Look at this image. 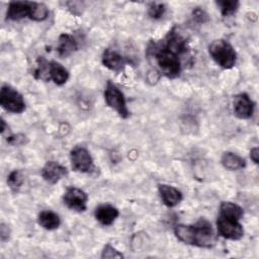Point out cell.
I'll use <instances>...</instances> for the list:
<instances>
[{
    "mask_svg": "<svg viewBox=\"0 0 259 259\" xmlns=\"http://www.w3.org/2000/svg\"><path fill=\"white\" fill-rule=\"evenodd\" d=\"M189 50L186 36L179 27L173 26L159 41H151L147 49V55L154 59L159 72L169 78H177L182 70L181 58Z\"/></svg>",
    "mask_w": 259,
    "mask_h": 259,
    "instance_id": "obj_1",
    "label": "cell"
},
{
    "mask_svg": "<svg viewBox=\"0 0 259 259\" xmlns=\"http://www.w3.org/2000/svg\"><path fill=\"white\" fill-rule=\"evenodd\" d=\"M212 60L223 69H232L237 62V53L233 46L225 39H215L208 46Z\"/></svg>",
    "mask_w": 259,
    "mask_h": 259,
    "instance_id": "obj_2",
    "label": "cell"
},
{
    "mask_svg": "<svg viewBox=\"0 0 259 259\" xmlns=\"http://www.w3.org/2000/svg\"><path fill=\"white\" fill-rule=\"evenodd\" d=\"M104 99L106 104L115 110L121 118H127L130 116V110L127 109L123 93L111 81L106 83L104 89Z\"/></svg>",
    "mask_w": 259,
    "mask_h": 259,
    "instance_id": "obj_3",
    "label": "cell"
},
{
    "mask_svg": "<svg viewBox=\"0 0 259 259\" xmlns=\"http://www.w3.org/2000/svg\"><path fill=\"white\" fill-rule=\"evenodd\" d=\"M0 104L5 110L12 113H21L25 110V102L22 95L10 85L1 87Z\"/></svg>",
    "mask_w": 259,
    "mask_h": 259,
    "instance_id": "obj_4",
    "label": "cell"
},
{
    "mask_svg": "<svg viewBox=\"0 0 259 259\" xmlns=\"http://www.w3.org/2000/svg\"><path fill=\"white\" fill-rule=\"evenodd\" d=\"M194 243L193 246L200 248H211L217 242V236L211 224L204 218L199 219L193 225Z\"/></svg>",
    "mask_w": 259,
    "mask_h": 259,
    "instance_id": "obj_5",
    "label": "cell"
},
{
    "mask_svg": "<svg viewBox=\"0 0 259 259\" xmlns=\"http://www.w3.org/2000/svg\"><path fill=\"white\" fill-rule=\"evenodd\" d=\"M217 229L221 237L228 240H240L244 236L243 226L240 224L239 220L228 218L219 214L217 220Z\"/></svg>",
    "mask_w": 259,
    "mask_h": 259,
    "instance_id": "obj_6",
    "label": "cell"
},
{
    "mask_svg": "<svg viewBox=\"0 0 259 259\" xmlns=\"http://www.w3.org/2000/svg\"><path fill=\"white\" fill-rule=\"evenodd\" d=\"M71 165L74 171L80 173H90L94 170V162L90 152L82 147L76 146L70 152Z\"/></svg>",
    "mask_w": 259,
    "mask_h": 259,
    "instance_id": "obj_7",
    "label": "cell"
},
{
    "mask_svg": "<svg viewBox=\"0 0 259 259\" xmlns=\"http://www.w3.org/2000/svg\"><path fill=\"white\" fill-rule=\"evenodd\" d=\"M63 201L66 206L75 211H84L87 207L88 195L87 193L78 188L71 186L67 188L66 192L63 195Z\"/></svg>",
    "mask_w": 259,
    "mask_h": 259,
    "instance_id": "obj_8",
    "label": "cell"
},
{
    "mask_svg": "<svg viewBox=\"0 0 259 259\" xmlns=\"http://www.w3.org/2000/svg\"><path fill=\"white\" fill-rule=\"evenodd\" d=\"M234 114L240 119H248L253 115L255 103L247 93H239L233 101Z\"/></svg>",
    "mask_w": 259,
    "mask_h": 259,
    "instance_id": "obj_9",
    "label": "cell"
},
{
    "mask_svg": "<svg viewBox=\"0 0 259 259\" xmlns=\"http://www.w3.org/2000/svg\"><path fill=\"white\" fill-rule=\"evenodd\" d=\"M40 174L47 182L55 184L68 175V170L65 166L56 161H48L41 168Z\"/></svg>",
    "mask_w": 259,
    "mask_h": 259,
    "instance_id": "obj_10",
    "label": "cell"
},
{
    "mask_svg": "<svg viewBox=\"0 0 259 259\" xmlns=\"http://www.w3.org/2000/svg\"><path fill=\"white\" fill-rule=\"evenodd\" d=\"M101 61L104 67L116 73H120L121 71H123L126 65L125 59L119 53L111 49H105L103 51Z\"/></svg>",
    "mask_w": 259,
    "mask_h": 259,
    "instance_id": "obj_11",
    "label": "cell"
},
{
    "mask_svg": "<svg viewBox=\"0 0 259 259\" xmlns=\"http://www.w3.org/2000/svg\"><path fill=\"white\" fill-rule=\"evenodd\" d=\"M30 1H11L8 4L6 19L16 21L24 17H29L31 9Z\"/></svg>",
    "mask_w": 259,
    "mask_h": 259,
    "instance_id": "obj_12",
    "label": "cell"
},
{
    "mask_svg": "<svg viewBox=\"0 0 259 259\" xmlns=\"http://www.w3.org/2000/svg\"><path fill=\"white\" fill-rule=\"evenodd\" d=\"M158 190L163 203L168 207L179 204L183 198L182 192L176 187L168 184H158Z\"/></svg>",
    "mask_w": 259,
    "mask_h": 259,
    "instance_id": "obj_13",
    "label": "cell"
},
{
    "mask_svg": "<svg viewBox=\"0 0 259 259\" xmlns=\"http://www.w3.org/2000/svg\"><path fill=\"white\" fill-rule=\"evenodd\" d=\"M119 215L118 209L108 203L101 204L95 208L94 217L103 226H110Z\"/></svg>",
    "mask_w": 259,
    "mask_h": 259,
    "instance_id": "obj_14",
    "label": "cell"
},
{
    "mask_svg": "<svg viewBox=\"0 0 259 259\" xmlns=\"http://www.w3.org/2000/svg\"><path fill=\"white\" fill-rule=\"evenodd\" d=\"M68 70L62 66L60 63L51 61L49 62V70H48V81L52 80L55 84L62 86L69 79Z\"/></svg>",
    "mask_w": 259,
    "mask_h": 259,
    "instance_id": "obj_15",
    "label": "cell"
},
{
    "mask_svg": "<svg viewBox=\"0 0 259 259\" xmlns=\"http://www.w3.org/2000/svg\"><path fill=\"white\" fill-rule=\"evenodd\" d=\"M77 50H78V44L71 34L62 33L59 36V45L57 47V51L60 57L66 58L72 55Z\"/></svg>",
    "mask_w": 259,
    "mask_h": 259,
    "instance_id": "obj_16",
    "label": "cell"
},
{
    "mask_svg": "<svg viewBox=\"0 0 259 259\" xmlns=\"http://www.w3.org/2000/svg\"><path fill=\"white\" fill-rule=\"evenodd\" d=\"M37 222H38V225L41 228H44L46 230H49V231L56 230L61 225L60 217L52 210H42V211H40L38 213V217H37Z\"/></svg>",
    "mask_w": 259,
    "mask_h": 259,
    "instance_id": "obj_17",
    "label": "cell"
},
{
    "mask_svg": "<svg viewBox=\"0 0 259 259\" xmlns=\"http://www.w3.org/2000/svg\"><path fill=\"white\" fill-rule=\"evenodd\" d=\"M222 165L231 171L243 169L246 166V161L244 158L233 152H225L221 158Z\"/></svg>",
    "mask_w": 259,
    "mask_h": 259,
    "instance_id": "obj_18",
    "label": "cell"
},
{
    "mask_svg": "<svg viewBox=\"0 0 259 259\" xmlns=\"http://www.w3.org/2000/svg\"><path fill=\"white\" fill-rule=\"evenodd\" d=\"M174 234L180 242L193 246V243H194L193 225H182V224L176 225L174 228Z\"/></svg>",
    "mask_w": 259,
    "mask_h": 259,
    "instance_id": "obj_19",
    "label": "cell"
},
{
    "mask_svg": "<svg viewBox=\"0 0 259 259\" xmlns=\"http://www.w3.org/2000/svg\"><path fill=\"white\" fill-rule=\"evenodd\" d=\"M221 215H225L228 218H233L236 220H241L244 214L243 208L231 201H223L220 205V213Z\"/></svg>",
    "mask_w": 259,
    "mask_h": 259,
    "instance_id": "obj_20",
    "label": "cell"
},
{
    "mask_svg": "<svg viewBox=\"0 0 259 259\" xmlns=\"http://www.w3.org/2000/svg\"><path fill=\"white\" fill-rule=\"evenodd\" d=\"M49 16V8L40 2H32L29 18L34 21H42Z\"/></svg>",
    "mask_w": 259,
    "mask_h": 259,
    "instance_id": "obj_21",
    "label": "cell"
},
{
    "mask_svg": "<svg viewBox=\"0 0 259 259\" xmlns=\"http://www.w3.org/2000/svg\"><path fill=\"white\" fill-rule=\"evenodd\" d=\"M215 3L220 7L221 13L224 17L235 14L240 6V2L237 0H220Z\"/></svg>",
    "mask_w": 259,
    "mask_h": 259,
    "instance_id": "obj_22",
    "label": "cell"
},
{
    "mask_svg": "<svg viewBox=\"0 0 259 259\" xmlns=\"http://www.w3.org/2000/svg\"><path fill=\"white\" fill-rule=\"evenodd\" d=\"M24 182L23 174L20 170H13L7 176V184L12 191H17Z\"/></svg>",
    "mask_w": 259,
    "mask_h": 259,
    "instance_id": "obj_23",
    "label": "cell"
},
{
    "mask_svg": "<svg viewBox=\"0 0 259 259\" xmlns=\"http://www.w3.org/2000/svg\"><path fill=\"white\" fill-rule=\"evenodd\" d=\"M166 11V6L164 3L152 2L148 7V14L153 19L161 18Z\"/></svg>",
    "mask_w": 259,
    "mask_h": 259,
    "instance_id": "obj_24",
    "label": "cell"
},
{
    "mask_svg": "<svg viewBox=\"0 0 259 259\" xmlns=\"http://www.w3.org/2000/svg\"><path fill=\"white\" fill-rule=\"evenodd\" d=\"M122 257L123 255L109 244L104 246L101 254V258H122Z\"/></svg>",
    "mask_w": 259,
    "mask_h": 259,
    "instance_id": "obj_25",
    "label": "cell"
},
{
    "mask_svg": "<svg viewBox=\"0 0 259 259\" xmlns=\"http://www.w3.org/2000/svg\"><path fill=\"white\" fill-rule=\"evenodd\" d=\"M24 140H25V136L24 135H21V134H18V135H13V136H9L7 137V142L8 144L10 145H13V146H18V145H21L24 143Z\"/></svg>",
    "mask_w": 259,
    "mask_h": 259,
    "instance_id": "obj_26",
    "label": "cell"
},
{
    "mask_svg": "<svg viewBox=\"0 0 259 259\" xmlns=\"http://www.w3.org/2000/svg\"><path fill=\"white\" fill-rule=\"evenodd\" d=\"M9 229L7 226H5L4 224H1V227H0V237H1V240L2 241H5L9 238Z\"/></svg>",
    "mask_w": 259,
    "mask_h": 259,
    "instance_id": "obj_27",
    "label": "cell"
},
{
    "mask_svg": "<svg viewBox=\"0 0 259 259\" xmlns=\"http://www.w3.org/2000/svg\"><path fill=\"white\" fill-rule=\"evenodd\" d=\"M193 17L199 21H204V18L206 17V14L204 13V11H202L201 9H195L193 10Z\"/></svg>",
    "mask_w": 259,
    "mask_h": 259,
    "instance_id": "obj_28",
    "label": "cell"
},
{
    "mask_svg": "<svg viewBox=\"0 0 259 259\" xmlns=\"http://www.w3.org/2000/svg\"><path fill=\"white\" fill-rule=\"evenodd\" d=\"M250 158H251V160L255 164H258V161H259V151H258V148L251 149V151H250Z\"/></svg>",
    "mask_w": 259,
    "mask_h": 259,
    "instance_id": "obj_29",
    "label": "cell"
}]
</instances>
